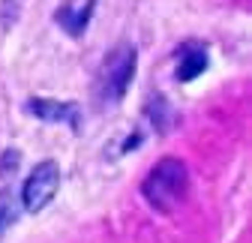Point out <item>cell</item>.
Listing matches in <instances>:
<instances>
[{
  "label": "cell",
  "mask_w": 252,
  "mask_h": 243,
  "mask_svg": "<svg viewBox=\"0 0 252 243\" xmlns=\"http://www.w3.org/2000/svg\"><path fill=\"white\" fill-rule=\"evenodd\" d=\"M186 192H189V171L177 156L159 159L147 171L144 183H141L144 201L153 210H159V213H171L177 204H183Z\"/></svg>",
  "instance_id": "1"
},
{
  "label": "cell",
  "mask_w": 252,
  "mask_h": 243,
  "mask_svg": "<svg viewBox=\"0 0 252 243\" xmlns=\"http://www.w3.org/2000/svg\"><path fill=\"white\" fill-rule=\"evenodd\" d=\"M15 219V213H12V207L6 204V201H0V237H3V231L9 228V222Z\"/></svg>",
  "instance_id": "8"
},
{
  "label": "cell",
  "mask_w": 252,
  "mask_h": 243,
  "mask_svg": "<svg viewBox=\"0 0 252 243\" xmlns=\"http://www.w3.org/2000/svg\"><path fill=\"white\" fill-rule=\"evenodd\" d=\"M207 69V51L198 45H186L177 63V81H192Z\"/></svg>",
  "instance_id": "5"
},
{
  "label": "cell",
  "mask_w": 252,
  "mask_h": 243,
  "mask_svg": "<svg viewBox=\"0 0 252 243\" xmlns=\"http://www.w3.org/2000/svg\"><path fill=\"white\" fill-rule=\"evenodd\" d=\"M27 111L36 114L39 120H48V123H69L72 129H78V105L72 102H54V99H30Z\"/></svg>",
  "instance_id": "4"
},
{
  "label": "cell",
  "mask_w": 252,
  "mask_h": 243,
  "mask_svg": "<svg viewBox=\"0 0 252 243\" xmlns=\"http://www.w3.org/2000/svg\"><path fill=\"white\" fill-rule=\"evenodd\" d=\"M57 186H60V168L54 159H42L33 171L27 174L24 186H21V201H24V210L30 213H39L42 207L51 204V198L57 195Z\"/></svg>",
  "instance_id": "3"
},
{
  "label": "cell",
  "mask_w": 252,
  "mask_h": 243,
  "mask_svg": "<svg viewBox=\"0 0 252 243\" xmlns=\"http://www.w3.org/2000/svg\"><path fill=\"white\" fill-rule=\"evenodd\" d=\"M90 9H93V0H87V6H84L81 12H72L69 6H63V9L57 12V21L63 24V30H66V33L78 36L81 30L87 27V15H90Z\"/></svg>",
  "instance_id": "6"
},
{
  "label": "cell",
  "mask_w": 252,
  "mask_h": 243,
  "mask_svg": "<svg viewBox=\"0 0 252 243\" xmlns=\"http://www.w3.org/2000/svg\"><path fill=\"white\" fill-rule=\"evenodd\" d=\"M18 3H21V0H3V6H0V18H3V24H12L15 21Z\"/></svg>",
  "instance_id": "7"
},
{
  "label": "cell",
  "mask_w": 252,
  "mask_h": 243,
  "mask_svg": "<svg viewBox=\"0 0 252 243\" xmlns=\"http://www.w3.org/2000/svg\"><path fill=\"white\" fill-rule=\"evenodd\" d=\"M135 78V48L132 45H117L99 69V99L120 102L126 87Z\"/></svg>",
  "instance_id": "2"
}]
</instances>
